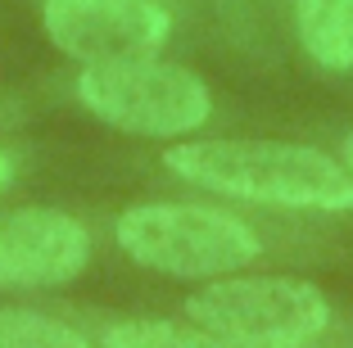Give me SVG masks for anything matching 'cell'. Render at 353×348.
I'll return each instance as SVG.
<instances>
[{
	"label": "cell",
	"mask_w": 353,
	"mask_h": 348,
	"mask_svg": "<svg viewBox=\"0 0 353 348\" xmlns=\"http://www.w3.org/2000/svg\"><path fill=\"white\" fill-rule=\"evenodd\" d=\"M168 167L181 181L204 185L268 208H312L344 213L353 208V176L312 145L285 141H190L168 150Z\"/></svg>",
	"instance_id": "cell-1"
},
{
	"label": "cell",
	"mask_w": 353,
	"mask_h": 348,
	"mask_svg": "<svg viewBox=\"0 0 353 348\" xmlns=\"http://www.w3.org/2000/svg\"><path fill=\"white\" fill-rule=\"evenodd\" d=\"M186 317L222 348H308L331 326V303L299 276H236L190 294Z\"/></svg>",
	"instance_id": "cell-2"
},
{
	"label": "cell",
	"mask_w": 353,
	"mask_h": 348,
	"mask_svg": "<svg viewBox=\"0 0 353 348\" xmlns=\"http://www.w3.org/2000/svg\"><path fill=\"white\" fill-rule=\"evenodd\" d=\"M118 245L132 263L181 280H213L263 254L240 217L208 204H136L118 217Z\"/></svg>",
	"instance_id": "cell-3"
},
{
	"label": "cell",
	"mask_w": 353,
	"mask_h": 348,
	"mask_svg": "<svg viewBox=\"0 0 353 348\" xmlns=\"http://www.w3.org/2000/svg\"><path fill=\"white\" fill-rule=\"evenodd\" d=\"M82 104L118 132L136 136H186L208 118V86L181 63L154 54L86 63L77 77Z\"/></svg>",
	"instance_id": "cell-4"
},
{
	"label": "cell",
	"mask_w": 353,
	"mask_h": 348,
	"mask_svg": "<svg viewBox=\"0 0 353 348\" xmlns=\"http://www.w3.org/2000/svg\"><path fill=\"white\" fill-rule=\"evenodd\" d=\"M46 32L63 54L86 63L154 54L172 32L154 0H46Z\"/></svg>",
	"instance_id": "cell-5"
},
{
	"label": "cell",
	"mask_w": 353,
	"mask_h": 348,
	"mask_svg": "<svg viewBox=\"0 0 353 348\" xmlns=\"http://www.w3.org/2000/svg\"><path fill=\"white\" fill-rule=\"evenodd\" d=\"M91 263V236L59 208H10L0 213V285L46 289L68 285Z\"/></svg>",
	"instance_id": "cell-6"
},
{
	"label": "cell",
	"mask_w": 353,
	"mask_h": 348,
	"mask_svg": "<svg viewBox=\"0 0 353 348\" xmlns=\"http://www.w3.org/2000/svg\"><path fill=\"white\" fill-rule=\"evenodd\" d=\"M299 41L322 68H353V0H299Z\"/></svg>",
	"instance_id": "cell-7"
},
{
	"label": "cell",
	"mask_w": 353,
	"mask_h": 348,
	"mask_svg": "<svg viewBox=\"0 0 353 348\" xmlns=\"http://www.w3.org/2000/svg\"><path fill=\"white\" fill-rule=\"evenodd\" d=\"M0 348H91V339L32 307H0Z\"/></svg>",
	"instance_id": "cell-8"
},
{
	"label": "cell",
	"mask_w": 353,
	"mask_h": 348,
	"mask_svg": "<svg viewBox=\"0 0 353 348\" xmlns=\"http://www.w3.org/2000/svg\"><path fill=\"white\" fill-rule=\"evenodd\" d=\"M104 348H222V344L208 330L132 317V321H114V326L104 330Z\"/></svg>",
	"instance_id": "cell-9"
},
{
	"label": "cell",
	"mask_w": 353,
	"mask_h": 348,
	"mask_svg": "<svg viewBox=\"0 0 353 348\" xmlns=\"http://www.w3.org/2000/svg\"><path fill=\"white\" fill-rule=\"evenodd\" d=\"M344 167H349V176H353V136L344 141Z\"/></svg>",
	"instance_id": "cell-10"
},
{
	"label": "cell",
	"mask_w": 353,
	"mask_h": 348,
	"mask_svg": "<svg viewBox=\"0 0 353 348\" xmlns=\"http://www.w3.org/2000/svg\"><path fill=\"white\" fill-rule=\"evenodd\" d=\"M0 181H5V158H0Z\"/></svg>",
	"instance_id": "cell-11"
}]
</instances>
